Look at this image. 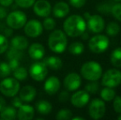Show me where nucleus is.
I'll return each instance as SVG.
<instances>
[{
    "instance_id": "obj_1",
    "label": "nucleus",
    "mask_w": 121,
    "mask_h": 120,
    "mask_svg": "<svg viewBox=\"0 0 121 120\" xmlns=\"http://www.w3.org/2000/svg\"><path fill=\"white\" fill-rule=\"evenodd\" d=\"M86 21L79 15H72L69 17L64 23V32L70 37L80 36L86 30Z\"/></svg>"
},
{
    "instance_id": "obj_2",
    "label": "nucleus",
    "mask_w": 121,
    "mask_h": 120,
    "mask_svg": "<svg viewBox=\"0 0 121 120\" xmlns=\"http://www.w3.org/2000/svg\"><path fill=\"white\" fill-rule=\"evenodd\" d=\"M49 48L54 53H63L67 48L68 40L65 33L60 30H54L48 40Z\"/></svg>"
},
{
    "instance_id": "obj_3",
    "label": "nucleus",
    "mask_w": 121,
    "mask_h": 120,
    "mask_svg": "<svg viewBox=\"0 0 121 120\" xmlns=\"http://www.w3.org/2000/svg\"><path fill=\"white\" fill-rule=\"evenodd\" d=\"M81 74L88 81H97L102 76V67L98 62L90 61L82 66Z\"/></svg>"
},
{
    "instance_id": "obj_4",
    "label": "nucleus",
    "mask_w": 121,
    "mask_h": 120,
    "mask_svg": "<svg viewBox=\"0 0 121 120\" xmlns=\"http://www.w3.org/2000/svg\"><path fill=\"white\" fill-rule=\"evenodd\" d=\"M110 41L107 36L103 35H97L93 36L88 42V47L93 53L101 54L108 49Z\"/></svg>"
},
{
    "instance_id": "obj_5",
    "label": "nucleus",
    "mask_w": 121,
    "mask_h": 120,
    "mask_svg": "<svg viewBox=\"0 0 121 120\" xmlns=\"http://www.w3.org/2000/svg\"><path fill=\"white\" fill-rule=\"evenodd\" d=\"M20 89L19 82L16 78L8 77L0 83V91L8 97H13L18 93Z\"/></svg>"
},
{
    "instance_id": "obj_6",
    "label": "nucleus",
    "mask_w": 121,
    "mask_h": 120,
    "mask_svg": "<svg viewBox=\"0 0 121 120\" xmlns=\"http://www.w3.org/2000/svg\"><path fill=\"white\" fill-rule=\"evenodd\" d=\"M26 16L22 11H14L7 17V24L10 28L19 30L25 26L26 22Z\"/></svg>"
},
{
    "instance_id": "obj_7",
    "label": "nucleus",
    "mask_w": 121,
    "mask_h": 120,
    "mask_svg": "<svg viewBox=\"0 0 121 120\" xmlns=\"http://www.w3.org/2000/svg\"><path fill=\"white\" fill-rule=\"evenodd\" d=\"M102 85L107 87H115L121 83V72L117 69H110L102 77Z\"/></svg>"
},
{
    "instance_id": "obj_8",
    "label": "nucleus",
    "mask_w": 121,
    "mask_h": 120,
    "mask_svg": "<svg viewBox=\"0 0 121 120\" xmlns=\"http://www.w3.org/2000/svg\"><path fill=\"white\" fill-rule=\"evenodd\" d=\"M84 17L87 21V28L90 31L99 33L105 28V21L99 15H91L89 12H85Z\"/></svg>"
},
{
    "instance_id": "obj_9",
    "label": "nucleus",
    "mask_w": 121,
    "mask_h": 120,
    "mask_svg": "<svg viewBox=\"0 0 121 120\" xmlns=\"http://www.w3.org/2000/svg\"><path fill=\"white\" fill-rule=\"evenodd\" d=\"M29 73L35 81L41 82L46 77L48 74V68L44 62H35L31 64Z\"/></svg>"
},
{
    "instance_id": "obj_10",
    "label": "nucleus",
    "mask_w": 121,
    "mask_h": 120,
    "mask_svg": "<svg viewBox=\"0 0 121 120\" xmlns=\"http://www.w3.org/2000/svg\"><path fill=\"white\" fill-rule=\"evenodd\" d=\"M88 112L89 115L93 119H101L105 113V102L100 99H94L90 103Z\"/></svg>"
},
{
    "instance_id": "obj_11",
    "label": "nucleus",
    "mask_w": 121,
    "mask_h": 120,
    "mask_svg": "<svg viewBox=\"0 0 121 120\" xmlns=\"http://www.w3.org/2000/svg\"><path fill=\"white\" fill-rule=\"evenodd\" d=\"M42 31H43V26L38 20H30L26 22L24 26L25 34L27 36L31 37V38L40 36Z\"/></svg>"
},
{
    "instance_id": "obj_12",
    "label": "nucleus",
    "mask_w": 121,
    "mask_h": 120,
    "mask_svg": "<svg viewBox=\"0 0 121 120\" xmlns=\"http://www.w3.org/2000/svg\"><path fill=\"white\" fill-rule=\"evenodd\" d=\"M81 77L76 72H71L65 77L64 85L68 91H73L79 88L81 86Z\"/></svg>"
},
{
    "instance_id": "obj_13",
    "label": "nucleus",
    "mask_w": 121,
    "mask_h": 120,
    "mask_svg": "<svg viewBox=\"0 0 121 120\" xmlns=\"http://www.w3.org/2000/svg\"><path fill=\"white\" fill-rule=\"evenodd\" d=\"M33 11L38 17H47L50 15L51 5L47 0H38L35 2Z\"/></svg>"
},
{
    "instance_id": "obj_14",
    "label": "nucleus",
    "mask_w": 121,
    "mask_h": 120,
    "mask_svg": "<svg viewBox=\"0 0 121 120\" xmlns=\"http://www.w3.org/2000/svg\"><path fill=\"white\" fill-rule=\"evenodd\" d=\"M90 99V95L86 91H78L71 96V103L78 108H82Z\"/></svg>"
},
{
    "instance_id": "obj_15",
    "label": "nucleus",
    "mask_w": 121,
    "mask_h": 120,
    "mask_svg": "<svg viewBox=\"0 0 121 120\" xmlns=\"http://www.w3.org/2000/svg\"><path fill=\"white\" fill-rule=\"evenodd\" d=\"M60 88V82L59 79L56 77H50L45 81L44 89L45 91L49 95L56 94Z\"/></svg>"
},
{
    "instance_id": "obj_16",
    "label": "nucleus",
    "mask_w": 121,
    "mask_h": 120,
    "mask_svg": "<svg viewBox=\"0 0 121 120\" xmlns=\"http://www.w3.org/2000/svg\"><path fill=\"white\" fill-rule=\"evenodd\" d=\"M34 108L29 104H22L18 108V111L17 113V119L19 120H30L34 118Z\"/></svg>"
},
{
    "instance_id": "obj_17",
    "label": "nucleus",
    "mask_w": 121,
    "mask_h": 120,
    "mask_svg": "<svg viewBox=\"0 0 121 120\" xmlns=\"http://www.w3.org/2000/svg\"><path fill=\"white\" fill-rule=\"evenodd\" d=\"M36 95V90L31 86H25L21 89L19 97L23 102H30L35 99Z\"/></svg>"
},
{
    "instance_id": "obj_18",
    "label": "nucleus",
    "mask_w": 121,
    "mask_h": 120,
    "mask_svg": "<svg viewBox=\"0 0 121 120\" xmlns=\"http://www.w3.org/2000/svg\"><path fill=\"white\" fill-rule=\"evenodd\" d=\"M28 53L32 59L40 60L44 57L45 50L42 45H40L39 43H35V44H32L30 46Z\"/></svg>"
},
{
    "instance_id": "obj_19",
    "label": "nucleus",
    "mask_w": 121,
    "mask_h": 120,
    "mask_svg": "<svg viewBox=\"0 0 121 120\" xmlns=\"http://www.w3.org/2000/svg\"><path fill=\"white\" fill-rule=\"evenodd\" d=\"M69 12V6L64 2H59L54 5L53 8L54 16L57 18H63Z\"/></svg>"
},
{
    "instance_id": "obj_20",
    "label": "nucleus",
    "mask_w": 121,
    "mask_h": 120,
    "mask_svg": "<svg viewBox=\"0 0 121 120\" xmlns=\"http://www.w3.org/2000/svg\"><path fill=\"white\" fill-rule=\"evenodd\" d=\"M11 47L18 50H24L28 47V40L24 36L17 35L11 40Z\"/></svg>"
},
{
    "instance_id": "obj_21",
    "label": "nucleus",
    "mask_w": 121,
    "mask_h": 120,
    "mask_svg": "<svg viewBox=\"0 0 121 120\" xmlns=\"http://www.w3.org/2000/svg\"><path fill=\"white\" fill-rule=\"evenodd\" d=\"M45 64L52 70H59L63 66V62L59 57L49 56L45 58L43 61Z\"/></svg>"
},
{
    "instance_id": "obj_22",
    "label": "nucleus",
    "mask_w": 121,
    "mask_h": 120,
    "mask_svg": "<svg viewBox=\"0 0 121 120\" xmlns=\"http://www.w3.org/2000/svg\"><path fill=\"white\" fill-rule=\"evenodd\" d=\"M35 107L38 111L39 114H42V115H47L52 110V105L47 100H40L36 103Z\"/></svg>"
},
{
    "instance_id": "obj_23",
    "label": "nucleus",
    "mask_w": 121,
    "mask_h": 120,
    "mask_svg": "<svg viewBox=\"0 0 121 120\" xmlns=\"http://www.w3.org/2000/svg\"><path fill=\"white\" fill-rule=\"evenodd\" d=\"M17 116L16 108L12 106H6L3 110L1 111L0 117L2 119L4 120H13Z\"/></svg>"
},
{
    "instance_id": "obj_24",
    "label": "nucleus",
    "mask_w": 121,
    "mask_h": 120,
    "mask_svg": "<svg viewBox=\"0 0 121 120\" xmlns=\"http://www.w3.org/2000/svg\"><path fill=\"white\" fill-rule=\"evenodd\" d=\"M100 97L105 101H111L115 97V91L111 88V87H105L100 91Z\"/></svg>"
},
{
    "instance_id": "obj_25",
    "label": "nucleus",
    "mask_w": 121,
    "mask_h": 120,
    "mask_svg": "<svg viewBox=\"0 0 121 120\" xmlns=\"http://www.w3.org/2000/svg\"><path fill=\"white\" fill-rule=\"evenodd\" d=\"M110 62L115 67H121V48H116L110 55Z\"/></svg>"
},
{
    "instance_id": "obj_26",
    "label": "nucleus",
    "mask_w": 121,
    "mask_h": 120,
    "mask_svg": "<svg viewBox=\"0 0 121 120\" xmlns=\"http://www.w3.org/2000/svg\"><path fill=\"white\" fill-rule=\"evenodd\" d=\"M69 51L73 55H80L84 51V45L81 42H73L69 47Z\"/></svg>"
},
{
    "instance_id": "obj_27",
    "label": "nucleus",
    "mask_w": 121,
    "mask_h": 120,
    "mask_svg": "<svg viewBox=\"0 0 121 120\" xmlns=\"http://www.w3.org/2000/svg\"><path fill=\"white\" fill-rule=\"evenodd\" d=\"M13 76L14 78H16L17 81H24L27 78V71L25 67H18L13 71Z\"/></svg>"
},
{
    "instance_id": "obj_28",
    "label": "nucleus",
    "mask_w": 121,
    "mask_h": 120,
    "mask_svg": "<svg viewBox=\"0 0 121 120\" xmlns=\"http://www.w3.org/2000/svg\"><path fill=\"white\" fill-rule=\"evenodd\" d=\"M120 30V27L116 22H110L106 26V33L110 36H115L119 34Z\"/></svg>"
},
{
    "instance_id": "obj_29",
    "label": "nucleus",
    "mask_w": 121,
    "mask_h": 120,
    "mask_svg": "<svg viewBox=\"0 0 121 120\" xmlns=\"http://www.w3.org/2000/svg\"><path fill=\"white\" fill-rule=\"evenodd\" d=\"M23 53L22 50H18L17 49H14L13 47L8 50V53H7V58L8 59H18L19 60L21 58H22Z\"/></svg>"
},
{
    "instance_id": "obj_30",
    "label": "nucleus",
    "mask_w": 121,
    "mask_h": 120,
    "mask_svg": "<svg viewBox=\"0 0 121 120\" xmlns=\"http://www.w3.org/2000/svg\"><path fill=\"white\" fill-rule=\"evenodd\" d=\"M72 111L69 109H61L58 112L56 119L58 120H69L72 119Z\"/></svg>"
},
{
    "instance_id": "obj_31",
    "label": "nucleus",
    "mask_w": 121,
    "mask_h": 120,
    "mask_svg": "<svg viewBox=\"0 0 121 120\" xmlns=\"http://www.w3.org/2000/svg\"><path fill=\"white\" fill-rule=\"evenodd\" d=\"M113 6V3H110V2H105V3H102L97 6V10L100 12L104 13V14H109L111 12V8Z\"/></svg>"
},
{
    "instance_id": "obj_32",
    "label": "nucleus",
    "mask_w": 121,
    "mask_h": 120,
    "mask_svg": "<svg viewBox=\"0 0 121 120\" xmlns=\"http://www.w3.org/2000/svg\"><path fill=\"white\" fill-rule=\"evenodd\" d=\"M99 90V84L96 81H91L85 87V91H87L89 94H96Z\"/></svg>"
},
{
    "instance_id": "obj_33",
    "label": "nucleus",
    "mask_w": 121,
    "mask_h": 120,
    "mask_svg": "<svg viewBox=\"0 0 121 120\" xmlns=\"http://www.w3.org/2000/svg\"><path fill=\"white\" fill-rule=\"evenodd\" d=\"M11 69L6 62H0V77H7L11 74Z\"/></svg>"
},
{
    "instance_id": "obj_34",
    "label": "nucleus",
    "mask_w": 121,
    "mask_h": 120,
    "mask_svg": "<svg viewBox=\"0 0 121 120\" xmlns=\"http://www.w3.org/2000/svg\"><path fill=\"white\" fill-rule=\"evenodd\" d=\"M110 12L112 13L114 17L116 18L118 21H121V3L113 4Z\"/></svg>"
},
{
    "instance_id": "obj_35",
    "label": "nucleus",
    "mask_w": 121,
    "mask_h": 120,
    "mask_svg": "<svg viewBox=\"0 0 121 120\" xmlns=\"http://www.w3.org/2000/svg\"><path fill=\"white\" fill-rule=\"evenodd\" d=\"M8 48V40L7 37L0 34V54L4 53Z\"/></svg>"
},
{
    "instance_id": "obj_36",
    "label": "nucleus",
    "mask_w": 121,
    "mask_h": 120,
    "mask_svg": "<svg viewBox=\"0 0 121 120\" xmlns=\"http://www.w3.org/2000/svg\"><path fill=\"white\" fill-rule=\"evenodd\" d=\"M43 26H44V28L47 30H53L56 26V23H55V21H54L53 18H50V17H47L45 19L43 22Z\"/></svg>"
},
{
    "instance_id": "obj_37",
    "label": "nucleus",
    "mask_w": 121,
    "mask_h": 120,
    "mask_svg": "<svg viewBox=\"0 0 121 120\" xmlns=\"http://www.w3.org/2000/svg\"><path fill=\"white\" fill-rule=\"evenodd\" d=\"M15 2L21 8H27L31 7L35 3V0H15Z\"/></svg>"
},
{
    "instance_id": "obj_38",
    "label": "nucleus",
    "mask_w": 121,
    "mask_h": 120,
    "mask_svg": "<svg viewBox=\"0 0 121 120\" xmlns=\"http://www.w3.org/2000/svg\"><path fill=\"white\" fill-rule=\"evenodd\" d=\"M113 99L114 110L116 113H118V114H121V97L120 96H115Z\"/></svg>"
},
{
    "instance_id": "obj_39",
    "label": "nucleus",
    "mask_w": 121,
    "mask_h": 120,
    "mask_svg": "<svg viewBox=\"0 0 121 120\" xmlns=\"http://www.w3.org/2000/svg\"><path fill=\"white\" fill-rule=\"evenodd\" d=\"M69 3L74 8H80L85 5L86 0H69Z\"/></svg>"
},
{
    "instance_id": "obj_40",
    "label": "nucleus",
    "mask_w": 121,
    "mask_h": 120,
    "mask_svg": "<svg viewBox=\"0 0 121 120\" xmlns=\"http://www.w3.org/2000/svg\"><path fill=\"white\" fill-rule=\"evenodd\" d=\"M9 60L10 61L8 62V66H9L12 72H13L15 69L19 67V60L18 59H9Z\"/></svg>"
},
{
    "instance_id": "obj_41",
    "label": "nucleus",
    "mask_w": 121,
    "mask_h": 120,
    "mask_svg": "<svg viewBox=\"0 0 121 120\" xmlns=\"http://www.w3.org/2000/svg\"><path fill=\"white\" fill-rule=\"evenodd\" d=\"M22 104V100L20 97H14L12 99V105L14 108H19Z\"/></svg>"
},
{
    "instance_id": "obj_42",
    "label": "nucleus",
    "mask_w": 121,
    "mask_h": 120,
    "mask_svg": "<svg viewBox=\"0 0 121 120\" xmlns=\"http://www.w3.org/2000/svg\"><path fill=\"white\" fill-rule=\"evenodd\" d=\"M69 98V94L67 91H62L59 95V99L60 102H66Z\"/></svg>"
},
{
    "instance_id": "obj_43",
    "label": "nucleus",
    "mask_w": 121,
    "mask_h": 120,
    "mask_svg": "<svg viewBox=\"0 0 121 120\" xmlns=\"http://www.w3.org/2000/svg\"><path fill=\"white\" fill-rule=\"evenodd\" d=\"M13 3V0H0V4L3 7H8Z\"/></svg>"
},
{
    "instance_id": "obj_44",
    "label": "nucleus",
    "mask_w": 121,
    "mask_h": 120,
    "mask_svg": "<svg viewBox=\"0 0 121 120\" xmlns=\"http://www.w3.org/2000/svg\"><path fill=\"white\" fill-rule=\"evenodd\" d=\"M7 17V10L3 7H0V19L6 17Z\"/></svg>"
},
{
    "instance_id": "obj_45",
    "label": "nucleus",
    "mask_w": 121,
    "mask_h": 120,
    "mask_svg": "<svg viewBox=\"0 0 121 120\" xmlns=\"http://www.w3.org/2000/svg\"><path fill=\"white\" fill-rule=\"evenodd\" d=\"M5 107H6V101H5V99H3V97L0 96V112H1Z\"/></svg>"
},
{
    "instance_id": "obj_46",
    "label": "nucleus",
    "mask_w": 121,
    "mask_h": 120,
    "mask_svg": "<svg viewBox=\"0 0 121 120\" xmlns=\"http://www.w3.org/2000/svg\"><path fill=\"white\" fill-rule=\"evenodd\" d=\"M4 35L5 36H11L13 35V29L12 28H6L4 30Z\"/></svg>"
},
{
    "instance_id": "obj_47",
    "label": "nucleus",
    "mask_w": 121,
    "mask_h": 120,
    "mask_svg": "<svg viewBox=\"0 0 121 120\" xmlns=\"http://www.w3.org/2000/svg\"><path fill=\"white\" fill-rule=\"evenodd\" d=\"M73 120H84L83 118H81V117H74V118H72Z\"/></svg>"
},
{
    "instance_id": "obj_48",
    "label": "nucleus",
    "mask_w": 121,
    "mask_h": 120,
    "mask_svg": "<svg viewBox=\"0 0 121 120\" xmlns=\"http://www.w3.org/2000/svg\"><path fill=\"white\" fill-rule=\"evenodd\" d=\"M118 119H119V120H121V114H120V115L118 117Z\"/></svg>"
},
{
    "instance_id": "obj_49",
    "label": "nucleus",
    "mask_w": 121,
    "mask_h": 120,
    "mask_svg": "<svg viewBox=\"0 0 121 120\" xmlns=\"http://www.w3.org/2000/svg\"><path fill=\"white\" fill-rule=\"evenodd\" d=\"M114 1H116V2H121V0H114Z\"/></svg>"
}]
</instances>
